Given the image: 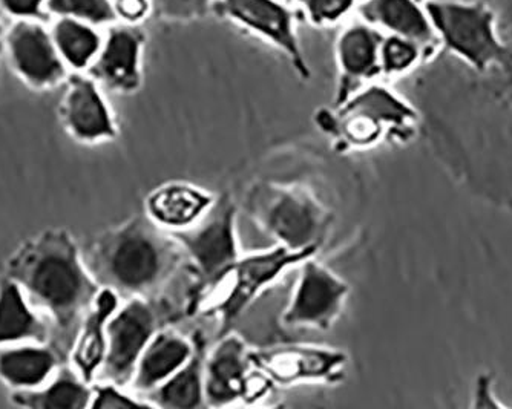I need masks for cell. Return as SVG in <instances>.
<instances>
[{"instance_id":"cell-1","label":"cell","mask_w":512,"mask_h":409,"mask_svg":"<svg viewBox=\"0 0 512 409\" xmlns=\"http://www.w3.org/2000/svg\"><path fill=\"white\" fill-rule=\"evenodd\" d=\"M493 13L502 57L473 72L442 57L434 74L439 103L424 106L425 122L440 157L486 194L512 204V0H471Z\"/></svg>"},{"instance_id":"cell-2","label":"cell","mask_w":512,"mask_h":409,"mask_svg":"<svg viewBox=\"0 0 512 409\" xmlns=\"http://www.w3.org/2000/svg\"><path fill=\"white\" fill-rule=\"evenodd\" d=\"M2 275L13 279L53 330L51 342L68 357L80 319L99 295L76 236L48 227L25 239L5 259Z\"/></svg>"},{"instance_id":"cell-3","label":"cell","mask_w":512,"mask_h":409,"mask_svg":"<svg viewBox=\"0 0 512 409\" xmlns=\"http://www.w3.org/2000/svg\"><path fill=\"white\" fill-rule=\"evenodd\" d=\"M82 249L100 287L120 299L154 298L186 261L171 233L146 215L102 230Z\"/></svg>"},{"instance_id":"cell-4","label":"cell","mask_w":512,"mask_h":409,"mask_svg":"<svg viewBox=\"0 0 512 409\" xmlns=\"http://www.w3.org/2000/svg\"><path fill=\"white\" fill-rule=\"evenodd\" d=\"M316 255L318 250H292L279 244L270 250L241 255L217 284L189 301L188 315L217 319V338H221L283 273Z\"/></svg>"},{"instance_id":"cell-5","label":"cell","mask_w":512,"mask_h":409,"mask_svg":"<svg viewBox=\"0 0 512 409\" xmlns=\"http://www.w3.org/2000/svg\"><path fill=\"white\" fill-rule=\"evenodd\" d=\"M247 210L279 246L319 250L332 226V213L309 190L293 184L258 183L250 189Z\"/></svg>"},{"instance_id":"cell-6","label":"cell","mask_w":512,"mask_h":409,"mask_svg":"<svg viewBox=\"0 0 512 409\" xmlns=\"http://www.w3.org/2000/svg\"><path fill=\"white\" fill-rule=\"evenodd\" d=\"M421 122L413 106L388 89L371 86L339 105L338 114L321 112L322 131L335 138L341 149L373 148L382 141H407L416 135Z\"/></svg>"},{"instance_id":"cell-7","label":"cell","mask_w":512,"mask_h":409,"mask_svg":"<svg viewBox=\"0 0 512 409\" xmlns=\"http://www.w3.org/2000/svg\"><path fill=\"white\" fill-rule=\"evenodd\" d=\"M183 250L184 259L197 276L191 299L207 292L240 258L237 236V206L227 195L215 198L197 223L169 232Z\"/></svg>"},{"instance_id":"cell-8","label":"cell","mask_w":512,"mask_h":409,"mask_svg":"<svg viewBox=\"0 0 512 409\" xmlns=\"http://www.w3.org/2000/svg\"><path fill=\"white\" fill-rule=\"evenodd\" d=\"M428 14L444 39L445 50L473 72H485L502 57L493 13L479 2L430 0Z\"/></svg>"},{"instance_id":"cell-9","label":"cell","mask_w":512,"mask_h":409,"mask_svg":"<svg viewBox=\"0 0 512 409\" xmlns=\"http://www.w3.org/2000/svg\"><path fill=\"white\" fill-rule=\"evenodd\" d=\"M165 311L157 296L122 299L109 319L105 362L96 380L128 387L146 345L166 325Z\"/></svg>"},{"instance_id":"cell-10","label":"cell","mask_w":512,"mask_h":409,"mask_svg":"<svg viewBox=\"0 0 512 409\" xmlns=\"http://www.w3.org/2000/svg\"><path fill=\"white\" fill-rule=\"evenodd\" d=\"M250 348L238 334L227 333L206 353L204 393L207 406L221 408L263 399L273 383L250 362Z\"/></svg>"},{"instance_id":"cell-11","label":"cell","mask_w":512,"mask_h":409,"mask_svg":"<svg viewBox=\"0 0 512 409\" xmlns=\"http://www.w3.org/2000/svg\"><path fill=\"white\" fill-rule=\"evenodd\" d=\"M350 285L313 258L299 264V275L281 324L286 328L329 330L342 315Z\"/></svg>"},{"instance_id":"cell-12","label":"cell","mask_w":512,"mask_h":409,"mask_svg":"<svg viewBox=\"0 0 512 409\" xmlns=\"http://www.w3.org/2000/svg\"><path fill=\"white\" fill-rule=\"evenodd\" d=\"M250 362L266 374L273 385H296L301 382L335 383L344 379L348 356L338 348L318 345H276L250 350Z\"/></svg>"},{"instance_id":"cell-13","label":"cell","mask_w":512,"mask_h":409,"mask_svg":"<svg viewBox=\"0 0 512 409\" xmlns=\"http://www.w3.org/2000/svg\"><path fill=\"white\" fill-rule=\"evenodd\" d=\"M57 118L63 132L74 143L99 146L119 137V125L99 83L91 76L73 74L65 82V91L57 106Z\"/></svg>"},{"instance_id":"cell-14","label":"cell","mask_w":512,"mask_h":409,"mask_svg":"<svg viewBox=\"0 0 512 409\" xmlns=\"http://www.w3.org/2000/svg\"><path fill=\"white\" fill-rule=\"evenodd\" d=\"M11 69L20 82L37 92L51 91L68 79V66L53 36L31 20H20L5 36Z\"/></svg>"},{"instance_id":"cell-15","label":"cell","mask_w":512,"mask_h":409,"mask_svg":"<svg viewBox=\"0 0 512 409\" xmlns=\"http://www.w3.org/2000/svg\"><path fill=\"white\" fill-rule=\"evenodd\" d=\"M195 345H197L195 333L192 336H186L168 325L160 328L138 359L137 367L128 385L129 390L146 399L149 393L157 390L191 359Z\"/></svg>"},{"instance_id":"cell-16","label":"cell","mask_w":512,"mask_h":409,"mask_svg":"<svg viewBox=\"0 0 512 409\" xmlns=\"http://www.w3.org/2000/svg\"><path fill=\"white\" fill-rule=\"evenodd\" d=\"M120 301V296L109 288H100L99 295L85 311L74 334L68 364L88 382H96L105 362L109 319Z\"/></svg>"},{"instance_id":"cell-17","label":"cell","mask_w":512,"mask_h":409,"mask_svg":"<svg viewBox=\"0 0 512 409\" xmlns=\"http://www.w3.org/2000/svg\"><path fill=\"white\" fill-rule=\"evenodd\" d=\"M68 362L53 342H25L0 348V382L11 391L42 387Z\"/></svg>"},{"instance_id":"cell-18","label":"cell","mask_w":512,"mask_h":409,"mask_svg":"<svg viewBox=\"0 0 512 409\" xmlns=\"http://www.w3.org/2000/svg\"><path fill=\"white\" fill-rule=\"evenodd\" d=\"M140 45L142 36L134 30H112L108 42L89 66V76L117 94L137 91L142 82Z\"/></svg>"},{"instance_id":"cell-19","label":"cell","mask_w":512,"mask_h":409,"mask_svg":"<svg viewBox=\"0 0 512 409\" xmlns=\"http://www.w3.org/2000/svg\"><path fill=\"white\" fill-rule=\"evenodd\" d=\"M214 195L183 181L155 187L145 201V212L152 223L168 232L188 229L211 209Z\"/></svg>"},{"instance_id":"cell-20","label":"cell","mask_w":512,"mask_h":409,"mask_svg":"<svg viewBox=\"0 0 512 409\" xmlns=\"http://www.w3.org/2000/svg\"><path fill=\"white\" fill-rule=\"evenodd\" d=\"M221 11L240 20L253 30L260 31L273 42L278 43L292 59L296 71L304 79H309V68L302 59L295 34L292 31L290 16L284 8L272 0H221Z\"/></svg>"},{"instance_id":"cell-21","label":"cell","mask_w":512,"mask_h":409,"mask_svg":"<svg viewBox=\"0 0 512 409\" xmlns=\"http://www.w3.org/2000/svg\"><path fill=\"white\" fill-rule=\"evenodd\" d=\"M50 322L36 310L22 288L0 276V348L25 342H51Z\"/></svg>"},{"instance_id":"cell-22","label":"cell","mask_w":512,"mask_h":409,"mask_svg":"<svg viewBox=\"0 0 512 409\" xmlns=\"http://www.w3.org/2000/svg\"><path fill=\"white\" fill-rule=\"evenodd\" d=\"M92 383L66 362L42 387L11 391L10 402L27 409H85L91 406Z\"/></svg>"},{"instance_id":"cell-23","label":"cell","mask_w":512,"mask_h":409,"mask_svg":"<svg viewBox=\"0 0 512 409\" xmlns=\"http://www.w3.org/2000/svg\"><path fill=\"white\" fill-rule=\"evenodd\" d=\"M197 345L191 359L163 385L152 391L146 399L155 408L165 409H198L206 408L204 393V362H206V341L203 334L197 331Z\"/></svg>"},{"instance_id":"cell-24","label":"cell","mask_w":512,"mask_h":409,"mask_svg":"<svg viewBox=\"0 0 512 409\" xmlns=\"http://www.w3.org/2000/svg\"><path fill=\"white\" fill-rule=\"evenodd\" d=\"M339 60L344 79L336 100L338 106L350 97L356 82L371 79L382 71L379 63V37L367 28L348 30L339 43Z\"/></svg>"},{"instance_id":"cell-25","label":"cell","mask_w":512,"mask_h":409,"mask_svg":"<svg viewBox=\"0 0 512 409\" xmlns=\"http://www.w3.org/2000/svg\"><path fill=\"white\" fill-rule=\"evenodd\" d=\"M362 14L371 22L382 23L414 45L431 48L433 30L413 0H370L362 7Z\"/></svg>"},{"instance_id":"cell-26","label":"cell","mask_w":512,"mask_h":409,"mask_svg":"<svg viewBox=\"0 0 512 409\" xmlns=\"http://www.w3.org/2000/svg\"><path fill=\"white\" fill-rule=\"evenodd\" d=\"M51 36L63 62L74 71L89 69L99 54L100 39L96 31L73 17L60 19Z\"/></svg>"},{"instance_id":"cell-27","label":"cell","mask_w":512,"mask_h":409,"mask_svg":"<svg viewBox=\"0 0 512 409\" xmlns=\"http://www.w3.org/2000/svg\"><path fill=\"white\" fill-rule=\"evenodd\" d=\"M91 409L155 408L148 399L129 390L125 385L96 380L92 383Z\"/></svg>"},{"instance_id":"cell-28","label":"cell","mask_w":512,"mask_h":409,"mask_svg":"<svg viewBox=\"0 0 512 409\" xmlns=\"http://www.w3.org/2000/svg\"><path fill=\"white\" fill-rule=\"evenodd\" d=\"M46 8L57 16L88 20L91 23L115 19L109 0H46Z\"/></svg>"},{"instance_id":"cell-29","label":"cell","mask_w":512,"mask_h":409,"mask_svg":"<svg viewBox=\"0 0 512 409\" xmlns=\"http://www.w3.org/2000/svg\"><path fill=\"white\" fill-rule=\"evenodd\" d=\"M417 45L407 39L391 37L381 51V69L387 74H401L416 63Z\"/></svg>"},{"instance_id":"cell-30","label":"cell","mask_w":512,"mask_h":409,"mask_svg":"<svg viewBox=\"0 0 512 409\" xmlns=\"http://www.w3.org/2000/svg\"><path fill=\"white\" fill-rule=\"evenodd\" d=\"M310 13L316 22L333 20L344 14L352 5V0H307Z\"/></svg>"},{"instance_id":"cell-31","label":"cell","mask_w":512,"mask_h":409,"mask_svg":"<svg viewBox=\"0 0 512 409\" xmlns=\"http://www.w3.org/2000/svg\"><path fill=\"white\" fill-rule=\"evenodd\" d=\"M46 0H0V4L11 16L22 20L43 19L42 5Z\"/></svg>"},{"instance_id":"cell-32","label":"cell","mask_w":512,"mask_h":409,"mask_svg":"<svg viewBox=\"0 0 512 409\" xmlns=\"http://www.w3.org/2000/svg\"><path fill=\"white\" fill-rule=\"evenodd\" d=\"M473 408H488V406H503L502 402H497L494 394L493 377L490 374H480L477 376L476 385L473 390Z\"/></svg>"},{"instance_id":"cell-33","label":"cell","mask_w":512,"mask_h":409,"mask_svg":"<svg viewBox=\"0 0 512 409\" xmlns=\"http://www.w3.org/2000/svg\"><path fill=\"white\" fill-rule=\"evenodd\" d=\"M119 8L123 16L134 20L143 16L146 11V4L145 0H120Z\"/></svg>"},{"instance_id":"cell-34","label":"cell","mask_w":512,"mask_h":409,"mask_svg":"<svg viewBox=\"0 0 512 409\" xmlns=\"http://www.w3.org/2000/svg\"><path fill=\"white\" fill-rule=\"evenodd\" d=\"M5 48V34L4 30H2V27H0V54H2V51H4Z\"/></svg>"},{"instance_id":"cell-35","label":"cell","mask_w":512,"mask_h":409,"mask_svg":"<svg viewBox=\"0 0 512 409\" xmlns=\"http://www.w3.org/2000/svg\"><path fill=\"white\" fill-rule=\"evenodd\" d=\"M174 2H192V0H174Z\"/></svg>"},{"instance_id":"cell-36","label":"cell","mask_w":512,"mask_h":409,"mask_svg":"<svg viewBox=\"0 0 512 409\" xmlns=\"http://www.w3.org/2000/svg\"><path fill=\"white\" fill-rule=\"evenodd\" d=\"M416 2H419V0H416Z\"/></svg>"}]
</instances>
